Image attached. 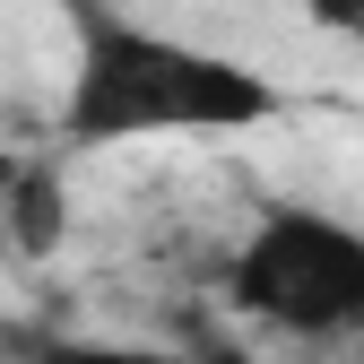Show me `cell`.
<instances>
[{
  "mask_svg": "<svg viewBox=\"0 0 364 364\" xmlns=\"http://www.w3.org/2000/svg\"><path fill=\"white\" fill-rule=\"evenodd\" d=\"M304 9L321 18L330 35H355V43H364V0H304Z\"/></svg>",
  "mask_w": 364,
  "mask_h": 364,
  "instance_id": "obj_5",
  "label": "cell"
},
{
  "mask_svg": "<svg viewBox=\"0 0 364 364\" xmlns=\"http://www.w3.org/2000/svg\"><path fill=\"white\" fill-rule=\"evenodd\" d=\"M0 200H9V243H18V252H35V260H43V252L61 243V225H70V191H61V173L43 165V156L9 165Z\"/></svg>",
  "mask_w": 364,
  "mask_h": 364,
  "instance_id": "obj_4",
  "label": "cell"
},
{
  "mask_svg": "<svg viewBox=\"0 0 364 364\" xmlns=\"http://www.w3.org/2000/svg\"><path fill=\"white\" fill-rule=\"evenodd\" d=\"M0 364H243L225 347H148V338H96V330H9Z\"/></svg>",
  "mask_w": 364,
  "mask_h": 364,
  "instance_id": "obj_3",
  "label": "cell"
},
{
  "mask_svg": "<svg viewBox=\"0 0 364 364\" xmlns=\"http://www.w3.org/2000/svg\"><path fill=\"white\" fill-rule=\"evenodd\" d=\"M70 9V87H61V139L70 148H130V139H208V130H260L287 113V87L182 43L113 0H61Z\"/></svg>",
  "mask_w": 364,
  "mask_h": 364,
  "instance_id": "obj_1",
  "label": "cell"
},
{
  "mask_svg": "<svg viewBox=\"0 0 364 364\" xmlns=\"http://www.w3.org/2000/svg\"><path fill=\"white\" fill-rule=\"evenodd\" d=\"M225 304L304 347L364 338V225L321 200H269L225 260Z\"/></svg>",
  "mask_w": 364,
  "mask_h": 364,
  "instance_id": "obj_2",
  "label": "cell"
}]
</instances>
